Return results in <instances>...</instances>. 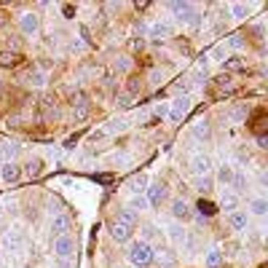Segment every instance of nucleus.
<instances>
[{
    "label": "nucleus",
    "mask_w": 268,
    "mask_h": 268,
    "mask_svg": "<svg viewBox=\"0 0 268 268\" xmlns=\"http://www.w3.org/2000/svg\"><path fill=\"white\" fill-rule=\"evenodd\" d=\"M151 239H161V231H159L156 225H145V228H143V241L151 244Z\"/></svg>",
    "instance_id": "72a5a7b5"
},
{
    "label": "nucleus",
    "mask_w": 268,
    "mask_h": 268,
    "mask_svg": "<svg viewBox=\"0 0 268 268\" xmlns=\"http://www.w3.org/2000/svg\"><path fill=\"white\" fill-rule=\"evenodd\" d=\"M257 148H268V137H265V134H257Z\"/></svg>",
    "instance_id": "58836bf2"
},
{
    "label": "nucleus",
    "mask_w": 268,
    "mask_h": 268,
    "mask_svg": "<svg viewBox=\"0 0 268 268\" xmlns=\"http://www.w3.org/2000/svg\"><path fill=\"white\" fill-rule=\"evenodd\" d=\"M145 193H148L145 199H148V204H151V207H161L164 199H167V185H164V183H153Z\"/></svg>",
    "instance_id": "f8f14e48"
},
{
    "label": "nucleus",
    "mask_w": 268,
    "mask_h": 268,
    "mask_svg": "<svg viewBox=\"0 0 268 268\" xmlns=\"http://www.w3.org/2000/svg\"><path fill=\"white\" fill-rule=\"evenodd\" d=\"M212 183H215V180H212V175H209V177H196V191L209 193V191H212Z\"/></svg>",
    "instance_id": "2f4dec72"
},
{
    "label": "nucleus",
    "mask_w": 268,
    "mask_h": 268,
    "mask_svg": "<svg viewBox=\"0 0 268 268\" xmlns=\"http://www.w3.org/2000/svg\"><path fill=\"white\" fill-rule=\"evenodd\" d=\"M169 9L177 14V19L180 22H191V25H196V6L193 3H169Z\"/></svg>",
    "instance_id": "0eeeda50"
},
{
    "label": "nucleus",
    "mask_w": 268,
    "mask_h": 268,
    "mask_svg": "<svg viewBox=\"0 0 268 268\" xmlns=\"http://www.w3.org/2000/svg\"><path fill=\"white\" fill-rule=\"evenodd\" d=\"M0 177H3L6 183H17V180L22 177V169L17 167V164H0Z\"/></svg>",
    "instance_id": "f3484780"
},
{
    "label": "nucleus",
    "mask_w": 268,
    "mask_h": 268,
    "mask_svg": "<svg viewBox=\"0 0 268 268\" xmlns=\"http://www.w3.org/2000/svg\"><path fill=\"white\" fill-rule=\"evenodd\" d=\"M129 191H131L134 196H145V191H148V177H145V175L131 177V180H129Z\"/></svg>",
    "instance_id": "aec40b11"
},
{
    "label": "nucleus",
    "mask_w": 268,
    "mask_h": 268,
    "mask_svg": "<svg viewBox=\"0 0 268 268\" xmlns=\"http://www.w3.org/2000/svg\"><path fill=\"white\" fill-rule=\"evenodd\" d=\"M0 156L6 159V164H14V159L19 156V145L17 143H3L0 145Z\"/></svg>",
    "instance_id": "412c9836"
},
{
    "label": "nucleus",
    "mask_w": 268,
    "mask_h": 268,
    "mask_svg": "<svg viewBox=\"0 0 268 268\" xmlns=\"http://www.w3.org/2000/svg\"><path fill=\"white\" fill-rule=\"evenodd\" d=\"M236 207H239V196H236L233 191L223 193V199H220V209H225V212H233Z\"/></svg>",
    "instance_id": "5701e85b"
},
{
    "label": "nucleus",
    "mask_w": 268,
    "mask_h": 268,
    "mask_svg": "<svg viewBox=\"0 0 268 268\" xmlns=\"http://www.w3.org/2000/svg\"><path fill=\"white\" fill-rule=\"evenodd\" d=\"M233 89H236V83H233V78H231V75H220V78H215V97L231 94Z\"/></svg>",
    "instance_id": "2eb2a0df"
},
{
    "label": "nucleus",
    "mask_w": 268,
    "mask_h": 268,
    "mask_svg": "<svg viewBox=\"0 0 268 268\" xmlns=\"http://www.w3.org/2000/svg\"><path fill=\"white\" fill-rule=\"evenodd\" d=\"M25 172H27V177H38V175L43 172V161H41V159H30Z\"/></svg>",
    "instance_id": "c85d7f7f"
},
{
    "label": "nucleus",
    "mask_w": 268,
    "mask_h": 268,
    "mask_svg": "<svg viewBox=\"0 0 268 268\" xmlns=\"http://www.w3.org/2000/svg\"><path fill=\"white\" fill-rule=\"evenodd\" d=\"M153 260L161 268H175L177 265V252H172L167 247H159V249H153Z\"/></svg>",
    "instance_id": "9b49d317"
},
{
    "label": "nucleus",
    "mask_w": 268,
    "mask_h": 268,
    "mask_svg": "<svg viewBox=\"0 0 268 268\" xmlns=\"http://www.w3.org/2000/svg\"><path fill=\"white\" fill-rule=\"evenodd\" d=\"M54 257L57 260H67V257H73L75 255V239L70 233H65V236H57L54 239Z\"/></svg>",
    "instance_id": "f03ea898"
},
{
    "label": "nucleus",
    "mask_w": 268,
    "mask_h": 268,
    "mask_svg": "<svg viewBox=\"0 0 268 268\" xmlns=\"http://www.w3.org/2000/svg\"><path fill=\"white\" fill-rule=\"evenodd\" d=\"M249 212H252V215H260V217H263L265 212H268V201L263 199V196H255V199H249Z\"/></svg>",
    "instance_id": "b1692460"
},
{
    "label": "nucleus",
    "mask_w": 268,
    "mask_h": 268,
    "mask_svg": "<svg viewBox=\"0 0 268 268\" xmlns=\"http://www.w3.org/2000/svg\"><path fill=\"white\" fill-rule=\"evenodd\" d=\"M131 233H134V225H129V223H123L121 217H115L113 223H110V236L121 244V241H129L131 239Z\"/></svg>",
    "instance_id": "423d86ee"
},
{
    "label": "nucleus",
    "mask_w": 268,
    "mask_h": 268,
    "mask_svg": "<svg viewBox=\"0 0 268 268\" xmlns=\"http://www.w3.org/2000/svg\"><path fill=\"white\" fill-rule=\"evenodd\" d=\"M19 30H22L25 35H35L38 30H41V17L33 14V11L22 14V17H19Z\"/></svg>",
    "instance_id": "6e6552de"
},
{
    "label": "nucleus",
    "mask_w": 268,
    "mask_h": 268,
    "mask_svg": "<svg viewBox=\"0 0 268 268\" xmlns=\"http://www.w3.org/2000/svg\"><path fill=\"white\" fill-rule=\"evenodd\" d=\"M220 268H223V265H220Z\"/></svg>",
    "instance_id": "79ce46f5"
},
{
    "label": "nucleus",
    "mask_w": 268,
    "mask_h": 268,
    "mask_svg": "<svg viewBox=\"0 0 268 268\" xmlns=\"http://www.w3.org/2000/svg\"><path fill=\"white\" fill-rule=\"evenodd\" d=\"M3 247H6V252H22L25 249V239H22L19 231H11V233H6Z\"/></svg>",
    "instance_id": "4468645a"
},
{
    "label": "nucleus",
    "mask_w": 268,
    "mask_h": 268,
    "mask_svg": "<svg viewBox=\"0 0 268 268\" xmlns=\"http://www.w3.org/2000/svg\"><path fill=\"white\" fill-rule=\"evenodd\" d=\"M126 257H129V263L131 265H137V268H148L153 263V247L148 241L143 239H134L129 244V249H126Z\"/></svg>",
    "instance_id": "f257e3e1"
},
{
    "label": "nucleus",
    "mask_w": 268,
    "mask_h": 268,
    "mask_svg": "<svg viewBox=\"0 0 268 268\" xmlns=\"http://www.w3.org/2000/svg\"><path fill=\"white\" fill-rule=\"evenodd\" d=\"M148 207H151V204H148L145 196H131V201H129V207H126V209H131L134 215H140V212H145Z\"/></svg>",
    "instance_id": "a878e982"
},
{
    "label": "nucleus",
    "mask_w": 268,
    "mask_h": 268,
    "mask_svg": "<svg viewBox=\"0 0 268 268\" xmlns=\"http://www.w3.org/2000/svg\"><path fill=\"white\" fill-rule=\"evenodd\" d=\"M228 225H231L233 231H247V225H249V212H247V209H233V212H228Z\"/></svg>",
    "instance_id": "9d476101"
},
{
    "label": "nucleus",
    "mask_w": 268,
    "mask_h": 268,
    "mask_svg": "<svg viewBox=\"0 0 268 268\" xmlns=\"http://www.w3.org/2000/svg\"><path fill=\"white\" fill-rule=\"evenodd\" d=\"M217 180H220V183H225V185H231V180H233V169L228 167V164H223V167L217 169Z\"/></svg>",
    "instance_id": "c756f323"
},
{
    "label": "nucleus",
    "mask_w": 268,
    "mask_h": 268,
    "mask_svg": "<svg viewBox=\"0 0 268 268\" xmlns=\"http://www.w3.org/2000/svg\"><path fill=\"white\" fill-rule=\"evenodd\" d=\"M70 231V217L67 215H57L51 220V233L54 236H65Z\"/></svg>",
    "instance_id": "a211bd4d"
},
{
    "label": "nucleus",
    "mask_w": 268,
    "mask_h": 268,
    "mask_svg": "<svg viewBox=\"0 0 268 268\" xmlns=\"http://www.w3.org/2000/svg\"><path fill=\"white\" fill-rule=\"evenodd\" d=\"M191 172L196 177H209L212 175V159L207 153H193L191 156Z\"/></svg>",
    "instance_id": "39448f33"
},
{
    "label": "nucleus",
    "mask_w": 268,
    "mask_h": 268,
    "mask_svg": "<svg viewBox=\"0 0 268 268\" xmlns=\"http://www.w3.org/2000/svg\"><path fill=\"white\" fill-rule=\"evenodd\" d=\"M73 14H75L73 6H65V17H67V19H73Z\"/></svg>",
    "instance_id": "ea45409f"
},
{
    "label": "nucleus",
    "mask_w": 268,
    "mask_h": 268,
    "mask_svg": "<svg viewBox=\"0 0 268 268\" xmlns=\"http://www.w3.org/2000/svg\"><path fill=\"white\" fill-rule=\"evenodd\" d=\"M196 209H199L204 217H212V215L217 212V209H215V204H212V201H204V199H201L199 204H196Z\"/></svg>",
    "instance_id": "473e14b6"
},
{
    "label": "nucleus",
    "mask_w": 268,
    "mask_h": 268,
    "mask_svg": "<svg viewBox=\"0 0 268 268\" xmlns=\"http://www.w3.org/2000/svg\"><path fill=\"white\" fill-rule=\"evenodd\" d=\"M167 236H169V241L175 244V247H191V236H188V228L183 223H172L167 228Z\"/></svg>",
    "instance_id": "20e7f679"
},
{
    "label": "nucleus",
    "mask_w": 268,
    "mask_h": 268,
    "mask_svg": "<svg viewBox=\"0 0 268 268\" xmlns=\"http://www.w3.org/2000/svg\"><path fill=\"white\" fill-rule=\"evenodd\" d=\"M27 81H30V86H43L46 83V75L43 73H30Z\"/></svg>",
    "instance_id": "c9c22d12"
},
{
    "label": "nucleus",
    "mask_w": 268,
    "mask_h": 268,
    "mask_svg": "<svg viewBox=\"0 0 268 268\" xmlns=\"http://www.w3.org/2000/svg\"><path fill=\"white\" fill-rule=\"evenodd\" d=\"M231 46H233V49H241V46H244L241 35H233V38H231Z\"/></svg>",
    "instance_id": "4c0bfd02"
},
{
    "label": "nucleus",
    "mask_w": 268,
    "mask_h": 268,
    "mask_svg": "<svg viewBox=\"0 0 268 268\" xmlns=\"http://www.w3.org/2000/svg\"><path fill=\"white\" fill-rule=\"evenodd\" d=\"M113 268H121V265H113Z\"/></svg>",
    "instance_id": "a19ab883"
},
{
    "label": "nucleus",
    "mask_w": 268,
    "mask_h": 268,
    "mask_svg": "<svg viewBox=\"0 0 268 268\" xmlns=\"http://www.w3.org/2000/svg\"><path fill=\"white\" fill-rule=\"evenodd\" d=\"M188 110H191V99H188V97H175L169 102V107H167V115H169L172 123H180L185 118Z\"/></svg>",
    "instance_id": "7ed1b4c3"
},
{
    "label": "nucleus",
    "mask_w": 268,
    "mask_h": 268,
    "mask_svg": "<svg viewBox=\"0 0 268 268\" xmlns=\"http://www.w3.org/2000/svg\"><path fill=\"white\" fill-rule=\"evenodd\" d=\"M204 265H207V268H220V265H223V252H220V249H209L207 257H204Z\"/></svg>",
    "instance_id": "393cba45"
},
{
    "label": "nucleus",
    "mask_w": 268,
    "mask_h": 268,
    "mask_svg": "<svg viewBox=\"0 0 268 268\" xmlns=\"http://www.w3.org/2000/svg\"><path fill=\"white\" fill-rule=\"evenodd\" d=\"M118 217H121L123 223H129V225H137V215H134L131 209H121V212H118Z\"/></svg>",
    "instance_id": "f704fd0d"
},
{
    "label": "nucleus",
    "mask_w": 268,
    "mask_h": 268,
    "mask_svg": "<svg viewBox=\"0 0 268 268\" xmlns=\"http://www.w3.org/2000/svg\"><path fill=\"white\" fill-rule=\"evenodd\" d=\"M22 65V54L19 51H0V67H6V70H14V67H19Z\"/></svg>",
    "instance_id": "dca6fc26"
},
{
    "label": "nucleus",
    "mask_w": 268,
    "mask_h": 268,
    "mask_svg": "<svg viewBox=\"0 0 268 268\" xmlns=\"http://www.w3.org/2000/svg\"><path fill=\"white\" fill-rule=\"evenodd\" d=\"M223 67L231 70V73H239V70H247V62H244L241 57H233V59H225Z\"/></svg>",
    "instance_id": "cd10ccee"
},
{
    "label": "nucleus",
    "mask_w": 268,
    "mask_h": 268,
    "mask_svg": "<svg viewBox=\"0 0 268 268\" xmlns=\"http://www.w3.org/2000/svg\"><path fill=\"white\" fill-rule=\"evenodd\" d=\"M191 134L199 140V143H207V140H212V123L207 118H199V121L191 126Z\"/></svg>",
    "instance_id": "ddd939ff"
},
{
    "label": "nucleus",
    "mask_w": 268,
    "mask_h": 268,
    "mask_svg": "<svg viewBox=\"0 0 268 268\" xmlns=\"http://www.w3.org/2000/svg\"><path fill=\"white\" fill-rule=\"evenodd\" d=\"M148 35L156 38V41H159V38H167L169 35V25L167 22H153V25L148 27Z\"/></svg>",
    "instance_id": "4be33fe9"
},
{
    "label": "nucleus",
    "mask_w": 268,
    "mask_h": 268,
    "mask_svg": "<svg viewBox=\"0 0 268 268\" xmlns=\"http://www.w3.org/2000/svg\"><path fill=\"white\" fill-rule=\"evenodd\" d=\"M54 265H57V268H75L73 257H67V260H57V257H54Z\"/></svg>",
    "instance_id": "e433bc0d"
},
{
    "label": "nucleus",
    "mask_w": 268,
    "mask_h": 268,
    "mask_svg": "<svg viewBox=\"0 0 268 268\" xmlns=\"http://www.w3.org/2000/svg\"><path fill=\"white\" fill-rule=\"evenodd\" d=\"M73 110H75V121H83V118L89 115V102H86L83 94H78L73 99Z\"/></svg>",
    "instance_id": "6ab92c4d"
},
{
    "label": "nucleus",
    "mask_w": 268,
    "mask_h": 268,
    "mask_svg": "<svg viewBox=\"0 0 268 268\" xmlns=\"http://www.w3.org/2000/svg\"><path fill=\"white\" fill-rule=\"evenodd\" d=\"M247 14H249V6H247V3H233V6H231V17H233V19H244Z\"/></svg>",
    "instance_id": "7c9ffc66"
},
{
    "label": "nucleus",
    "mask_w": 268,
    "mask_h": 268,
    "mask_svg": "<svg viewBox=\"0 0 268 268\" xmlns=\"http://www.w3.org/2000/svg\"><path fill=\"white\" fill-rule=\"evenodd\" d=\"M231 185H233V193L239 196V193H244V191H247V177H244L241 172H233V180H231Z\"/></svg>",
    "instance_id": "bb28decb"
},
{
    "label": "nucleus",
    "mask_w": 268,
    "mask_h": 268,
    "mask_svg": "<svg viewBox=\"0 0 268 268\" xmlns=\"http://www.w3.org/2000/svg\"><path fill=\"white\" fill-rule=\"evenodd\" d=\"M172 217H175L177 223H183V225H185L188 220L193 217V209L188 207V201H185V199H175V201H172Z\"/></svg>",
    "instance_id": "1a4fd4ad"
}]
</instances>
